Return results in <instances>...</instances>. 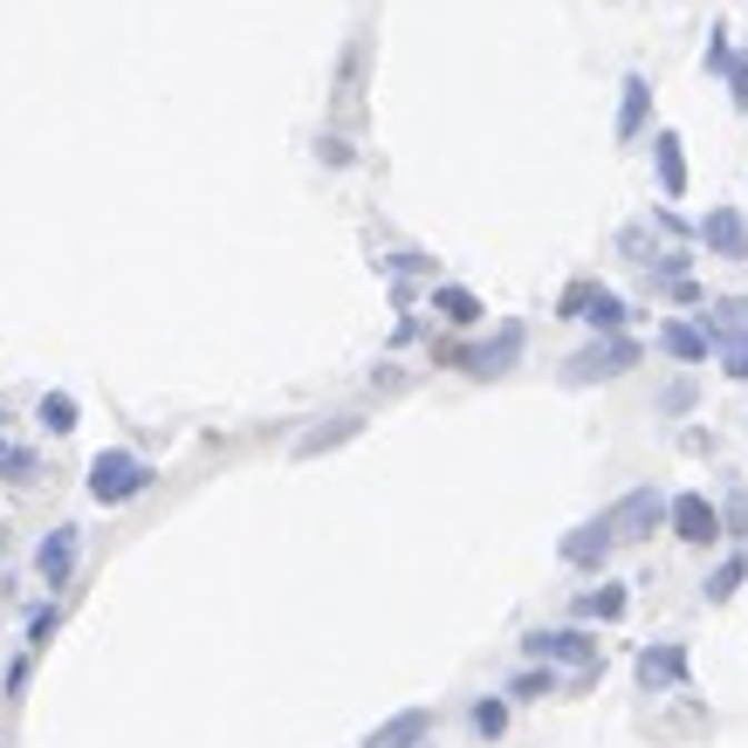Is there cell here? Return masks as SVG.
Wrapping results in <instances>:
<instances>
[{"instance_id":"obj_17","label":"cell","mask_w":748,"mask_h":748,"mask_svg":"<svg viewBox=\"0 0 748 748\" xmlns=\"http://www.w3.org/2000/svg\"><path fill=\"white\" fill-rule=\"evenodd\" d=\"M728 337H748V296L715 302V317H707V343H728Z\"/></svg>"},{"instance_id":"obj_13","label":"cell","mask_w":748,"mask_h":748,"mask_svg":"<svg viewBox=\"0 0 748 748\" xmlns=\"http://www.w3.org/2000/svg\"><path fill=\"white\" fill-rule=\"evenodd\" d=\"M516 350H522V323H501V337H495L488 350H475V358H467V371H475V378H501L508 365H516Z\"/></svg>"},{"instance_id":"obj_15","label":"cell","mask_w":748,"mask_h":748,"mask_svg":"<svg viewBox=\"0 0 748 748\" xmlns=\"http://www.w3.org/2000/svg\"><path fill=\"white\" fill-rule=\"evenodd\" d=\"M432 309H440L447 323H481V296L460 289V282H440V289H432Z\"/></svg>"},{"instance_id":"obj_27","label":"cell","mask_w":748,"mask_h":748,"mask_svg":"<svg viewBox=\"0 0 748 748\" xmlns=\"http://www.w3.org/2000/svg\"><path fill=\"white\" fill-rule=\"evenodd\" d=\"M659 406H666V412H687V406H694V385H687V378H680V385H666V391H659Z\"/></svg>"},{"instance_id":"obj_22","label":"cell","mask_w":748,"mask_h":748,"mask_svg":"<svg viewBox=\"0 0 748 748\" xmlns=\"http://www.w3.org/2000/svg\"><path fill=\"white\" fill-rule=\"evenodd\" d=\"M508 694H516V700H542V694H557V674H549V666H542V674H522Z\"/></svg>"},{"instance_id":"obj_16","label":"cell","mask_w":748,"mask_h":748,"mask_svg":"<svg viewBox=\"0 0 748 748\" xmlns=\"http://www.w3.org/2000/svg\"><path fill=\"white\" fill-rule=\"evenodd\" d=\"M358 426H365V419H337V426L302 432V440H296V460H317V453H330V447H343V440H358Z\"/></svg>"},{"instance_id":"obj_4","label":"cell","mask_w":748,"mask_h":748,"mask_svg":"<svg viewBox=\"0 0 748 748\" xmlns=\"http://www.w3.org/2000/svg\"><path fill=\"white\" fill-rule=\"evenodd\" d=\"M666 522H674L680 542H715V536H728V529H721V508L707 501V495H680L674 508H666Z\"/></svg>"},{"instance_id":"obj_19","label":"cell","mask_w":748,"mask_h":748,"mask_svg":"<svg viewBox=\"0 0 748 748\" xmlns=\"http://www.w3.org/2000/svg\"><path fill=\"white\" fill-rule=\"evenodd\" d=\"M741 577H748V557H728L715 577H707V598H715V605H728L735 590H741Z\"/></svg>"},{"instance_id":"obj_6","label":"cell","mask_w":748,"mask_h":748,"mask_svg":"<svg viewBox=\"0 0 748 748\" xmlns=\"http://www.w3.org/2000/svg\"><path fill=\"white\" fill-rule=\"evenodd\" d=\"M557 317H584V323H598V330H618L625 323V302L611 296V289H590V282H577L570 296H564V309Z\"/></svg>"},{"instance_id":"obj_26","label":"cell","mask_w":748,"mask_h":748,"mask_svg":"<svg viewBox=\"0 0 748 748\" xmlns=\"http://www.w3.org/2000/svg\"><path fill=\"white\" fill-rule=\"evenodd\" d=\"M56 625H62V618H56V605H49V611H34V618H28V646H49V639H56Z\"/></svg>"},{"instance_id":"obj_9","label":"cell","mask_w":748,"mask_h":748,"mask_svg":"<svg viewBox=\"0 0 748 748\" xmlns=\"http://www.w3.org/2000/svg\"><path fill=\"white\" fill-rule=\"evenodd\" d=\"M69 570H76V529H49L42 549H34V577H42V584H69Z\"/></svg>"},{"instance_id":"obj_7","label":"cell","mask_w":748,"mask_h":748,"mask_svg":"<svg viewBox=\"0 0 748 748\" xmlns=\"http://www.w3.org/2000/svg\"><path fill=\"white\" fill-rule=\"evenodd\" d=\"M426 735H432V707H406V715H391V721H378L365 748H419Z\"/></svg>"},{"instance_id":"obj_20","label":"cell","mask_w":748,"mask_h":748,"mask_svg":"<svg viewBox=\"0 0 748 748\" xmlns=\"http://www.w3.org/2000/svg\"><path fill=\"white\" fill-rule=\"evenodd\" d=\"M577 611H584V618H618V611H625V590H618V584H611V590H584Z\"/></svg>"},{"instance_id":"obj_11","label":"cell","mask_w":748,"mask_h":748,"mask_svg":"<svg viewBox=\"0 0 748 748\" xmlns=\"http://www.w3.org/2000/svg\"><path fill=\"white\" fill-rule=\"evenodd\" d=\"M639 680L646 687H687V652L680 646H646L639 652Z\"/></svg>"},{"instance_id":"obj_2","label":"cell","mask_w":748,"mask_h":748,"mask_svg":"<svg viewBox=\"0 0 748 748\" xmlns=\"http://www.w3.org/2000/svg\"><path fill=\"white\" fill-rule=\"evenodd\" d=\"M632 365H639V343L618 337V330H605L598 343H584L577 358L564 365V385H598V378H618V371H632Z\"/></svg>"},{"instance_id":"obj_24","label":"cell","mask_w":748,"mask_h":748,"mask_svg":"<svg viewBox=\"0 0 748 748\" xmlns=\"http://www.w3.org/2000/svg\"><path fill=\"white\" fill-rule=\"evenodd\" d=\"M735 62V49H728V28L715 21V28H707V69H728Z\"/></svg>"},{"instance_id":"obj_1","label":"cell","mask_w":748,"mask_h":748,"mask_svg":"<svg viewBox=\"0 0 748 748\" xmlns=\"http://www.w3.org/2000/svg\"><path fill=\"white\" fill-rule=\"evenodd\" d=\"M144 488H151V467H144L138 453H124V447H103V453L90 460V495H97L103 508L131 501V495H144Z\"/></svg>"},{"instance_id":"obj_21","label":"cell","mask_w":748,"mask_h":748,"mask_svg":"<svg viewBox=\"0 0 748 748\" xmlns=\"http://www.w3.org/2000/svg\"><path fill=\"white\" fill-rule=\"evenodd\" d=\"M42 426L49 432H76V399H69V391H49V399H42Z\"/></svg>"},{"instance_id":"obj_12","label":"cell","mask_w":748,"mask_h":748,"mask_svg":"<svg viewBox=\"0 0 748 748\" xmlns=\"http://www.w3.org/2000/svg\"><path fill=\"white\" fill-rule=\"evenodd\" d=\"M652 166H659V192H666V200H687V159H680V138L674 131L652 138Z\"/></svg>"},{"instance_id":"obj_29","label":"cell","mask_w":748,"mask_h":748,"mask_svg":"<svg viewBox=\"0 0 748 748\" xmlns=\"http://www.w3.org/2000/svg\"><path fill=\"white\" fill-rule=\"evenodd\" d=\"M419 748H432V735H426V741H419Z\"/></svg>"},{"instance_id":"obj_23","label":"cell","mask_w":748,"mask_h":748,"mask_svg":"<svg viewBox=\"0 0 748 748\" xmlns=\"http://www.w3.org/2000/svg\"><path fill=\"white\" fill-rule=\"evenodd\" d=\"M475 728H481V735L495 741V735L508 728V707H501V700H481V707H475Z\"/></svg>"},{"instance_id":"obj_18","label":"cell","mask_w":748,"mask_h":748,"mask_svg":"<svg viewBox=\"0 0 748 748\" xmlns=\"http://www.w3.org/2000/svg\"><path fill=\"white\" fill-rule=\"evenodd\" d=\"M659 343L674 350V358H687V365H700V358H707V330H694V323H666V330H659Z\"/></svg>"},{"instance_id":"obj_14","label":"cell","mask_w":748,"mask_h":748,"mask_svg":"<svg viewBox=\"0 0 748 748\" xmlns=\"http://www.w3.org/2000/svg\"><path fill=\"white\" fill-rule=\"evenodd\" d=\"M618 90H625L618 97V138H639L646 131V110H652V83H646V76H625Z\"/></svg>"},{"instance_id":"obj_5","label":"cell","mask_w":748,"mask_h":748,"mask_svg":"<svg viewBox=\"0 0 748 748\" xmlns=\"http://www.w3.org/2000/svg\"><path fill=\"white\" fill-rule=\"evenodd\" d=\"M700 241H707V255H721V261H748V220H741V207H715L700 220Z\"/></svg>"},{"instance_id":"obj_3","label":"cell","mask_w":748,"mask_h":748,"mask_svg":"<svg viewBox=\"0 0 748 748\" xmlns=\"http://www.w3.org/2000/svg\"><path fill=\"white\" fill-rule=\"evenodd\" d=\"M666 508H674V501H659L652 488H632L605 522H611V536H618V542H639V536H652V529L666 522Z\"/></svg>"},{"instance_id":"obj_10","label":"cell","mask_w":748,"mask_h":748,"mask_svg":"<svg viewBox=\"0 0 748 748\" xmlns=\"http://www.w3.org/2000/svg\"><path fill=\"white\" fill-rule=\"evenodd\" d=\"M536 659H570V666H598V639H584V632H536L522 639Z\"/></svg>"},{"instance_id":"obj_25","label":"cell","mask_w":748,"mask_h":748,"mask_svg":"<svg viewBox=\"0 0 748 748\" xmlns=\"http://www.w3.org/2000/svg\"><path fill=\"white\" fill-rule=\"evenodd\" d=\"M721 76H728V97H735V103L748 110V49H741V56H735V62H728Z\"/></svg>"},{"instance_id":"obj_28","label":"cell","mask_w":748,"mask_h":748,"mask_svg":"<svg viewBox=\"0 0 748 748\" xmlns=\"http://www.w3.org/2000/svg\"><path fill=\"white\" fill-rule=\"evenodd\" d=\"M728 378H748V343H728Z\"/></svg>"},{"instance_id":"obj_8","label":"cell","mask_w":748,"mask_h":748,"mask_svg":"<svg viewBox=\"0 0 748 748\" xmlns=\"http://www.w3.org/2000/svg\"><path fill=\"white\" fill-rule=\"evenodd\" d=\"M611 542H618V536H611V522H605V516H598V522H577V529L564 536V564L590 570V564H605V557H611Z\"/></svg>"}]
</instances>
